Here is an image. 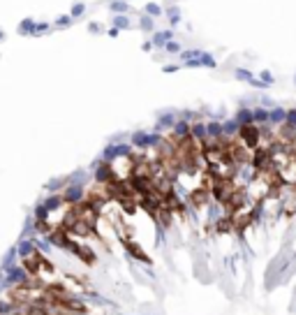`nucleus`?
<instances>
[{
  "label": "nucleus",
  "mask_w": 296,
  "mask_h": 315,
  "mask_svg": "<svg viewBox=\"0 0 296 315\" xmlns=\"http://www.w3.org/2000/svg\"><path fill=\"white\" fill-rule=\"evenodd\" d=\"M139 28H141V31H153V28H155V21H153V17H148V14H146V17L141 19Z\"/></svg>",
  "instance_id": "nucleus-7"
},
{
  "label": "nucleus",
  "mask_w": 296,
  "mask_h": 315,
  "mask_svg": "<svg viewBox=\"0 0 296 315\" xmlns=\"http://www.w3.org/2000/svg\"><path fill=\"white\" fill-rule=\"evenodd\" d=\"M171 37H174V33L171 31H160L153 35V47H167V42H169Z\"/></svg>",
  "instance_id": "nucleus-2"
},
{
  "label": "nucleus",
  "mask_w": 296,
  "mask_h": 315,
  "mask_svg": "<svg viewBox=\"0 0 296 315\" xmlns=\"http://www.w3.org/2000/svg\"><path fill=\"white\" fill-rule=\"evenodd\" d=\"M141 49H144V51H151V49H153V42H144V44H141Z\"/></svg>",
  "instance_id": "nucleus-16"
},
{
  "label": "nucleus",
  "mask_w": 296,
  "mask_h": 315,
  "mask_svg": "<svg viewBox=\"0 0 296 315\" xmlns=\"http://www.w3.org/2000/svg\"><path fill=\"white\" fill-rule=\"evenodd\" d=\"M259 79H261V81H264L266 86H268V84H273V77H271V72H266V70L259 74Z\"/></svg>",
  "instance_id": "nucleus-13"
},
{
  "label": "nucleus",
  "mask_w": 296,
  "mask_h": 315,
  "mask_svg": "<svg viewBox=\"0 0 296 315\" xmlns=\"http://www.w3.org/2000/svg\"><path fill=\"white\" fill-rule=\"evenodd\" d=\"M201 51H197V49H190V51H181V58H185V61H192V58H197Z\"/></svg>",
  "instance_id": "nucleus-12"
},
{
  "label": "nucleus",
  "mask_w": 296,
  "mask_h": 315,
  "mask_svg": "<svg viewBox=\"0 0 296 315\" xmlns=\"http://www.w3.org/2000/svg\"><path fill=\"white\" fill-rule=\"evenodd\" d=\"M236 121L241 123V125L254 123V121H252V111H250V109H241V111H238V116H236Z\"/></svg>",
  "instance_id": "nucleus-5"
},
{
  "label": "nucleus",
  "mask_w": 296,
  "mask_h": 315,
  "mask_svg": "<svg viewBox=\"0 0 296 315\" xmlns=\"http://www.w3.org/2000/svg\"><path fill=\"white\" fill-rule=\"evenodd\" d=\"M187 67H199V65H208V67H215V58H213L211 54H204L201 51L199 56H197V61H185Z\"/></svg>",
  "instance_id": "nucleus-1"
},
{
  "label": "nucleus",
  "mask_w": 296,
  "mask_h": 315,
  "mask_svg": "<svg viewBox=\"0 0 296 315\" xmlns=\"http://www.w3.org/2000/svg\"><path fill=\"white\" fill-rule=\"evenodd\" d=\"M26 315H47L42 308H28L26 310Z\"/></svg>",
  "instance_id": "nucleus-14"
},
{
  "label": "nucleus",
  "mask_w": 296,
  "mask_h": 315,
  "mask_svg": "<svg viewBox=\"0 0 296 315\" xmlns=\"http://www.w3.org/2000/svg\"><path fill=\"white\" fill-rule=\"evenodd\" d=\"M146 14H148V17H160V14H162V7L153 5V3H146Z\"/></svg>",
  "instance_id": "nucleus-8"
},
{
  "label": "nucleus",
  "mask_w": 296,
  "mask_h": 315,
  "mask_svg": "<svg viewBox=\"0 0 296 315\" xmlns=\"http://www.w3.org/2000/svg\"><path fill=\"white\" fill-rule=\"evenodd\" d=\"M178 70V65H164V72H176Z\"/></svg>",
  "instance_id": "nucleus-15"
},
{
  "label": "nucleus",
  "mask_w": 296,
  "mask_h": 315,
  "mask_svg": "<svg viewBox=\"0 0 296 315\" xmlns=\"http://www.w3.org/2000/svg\"><path fill=\"white\" fill-rule=\"evenodd\" d=\"M164 14L171 19V26H178V24H181V14H178V10H176V7H169V10H167Z\"/></svg>",
  "instance_id": "nucleus-6"
},
{
  "label": "nucleus",
  "mask_w": 296,
  "mask_h": 315,
  "mask_svg": "<svg viewBox=\"0 0 296 315\" xmlns=\"http://www.w3.org/2000/svg\"><path fill=\"white\" fill-rule=\"evenodd\" d=\"M111 10H114V12H118V14H125V12H130V5L118 0V3H114V5H111Z\"/></svg>",
  "instance_id": "nucleus-9"
},
{
  "label": "nucleus",
  "mask_w": 296,
  "mask_h": 315,
  "mask_svg": "<svg viewBox=\"0 0 296 315\" xmlns=\"http://www.w3.org/2000/svg\"><path fill=\"white\" fill-rule=\"evenodd\" d=\"M114 24H116V28H127V26H130V21H127V17L118 14V17L114 19Z\"/></svg>",
  "instance_id": "nucleus-11"
},
{
  "label": "nucleus",
  "mask_w": 296,
  "mask_h": 315,
  "mask_svg": "<svg viewBox=\"0 0 296 315\" xmlns=\"http://www.w3.org/2000/svg\"><path fill=\"white\" fill-rule=\"evenodd\" d=\"M164 49H167L169 54H181V44H178V42H174V40H169Z\"/></svg>",
  "instance_id": "nucleus-10"
},
{
  "label": "nucleus",
  "mask_w": 296,
  "mask_h": 315,
  "mask_svg": "<svg viewBox=\"0 0 296 315\" xmlns=\"http://www.w3.org/2000/svg\"><path fill=\"white\" fill-rule=\"evenodd\" d=\"M252 121L254 123H266L268 121V111H266L264 107H257V109L252 111Z\"/></svg>",
  "instance_id": "nucleus-4"
},
{
  "label": "nucleus",
  "mask_w": 296,
  "mask_h": 315,
  "mask_svg": "<svg viewBox=\"0 0 296 315\" xmlns=\"http://www.w3.org/2000/svg\"><path fill=\"white\" fill-rule=\"evenodd\" d=\"M268 121L271 123H282V121H287V111L284 109H273V111H268Z\"/></svg>",
  "instance_id": "nucleus-3"
}]
</instances>
